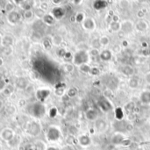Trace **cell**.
I'll return each instance as SVG.
<instances>
[{"label": "cell", "mask_w": 150, "mask_h": 150, "mask_svg": "<svg viewBox=\"0 0 150 150\" xmlns=\"http://www.w3.org/2000/svg\"><path fill=\"white\" fill-rule=\"evenodd\" d=\"M143 16H144V12H143V11H138V18H142Z\"/></svg>", "instance_id": "25"}, {"label": "cell", "mask_w": 150, "mask_h": 150, "mask_svg": "<svg viewBox=\"0 0 150 150\" xmlns=\"http://www.w3.org/2000/svg\"><path fill=\"white\" fill-rule=\"evenodd\" d=\"M110 26H111L112 30V31H115V32H117V31H119V30L120 29V24H119L118 22H113V21H112V22L111 23Z\"/></svg>", "instance_id": "16"}, {"label": "cell", "mask_w": 150, "mask_h": 150, "mask_svg": "<svg viewBox=\"0 0 150 150\" xmlns=\"http://www.w3.org/2000/svg\"><path fill=\"white\" fill-rule=\"evenodd\" d=\"M98 54V48H94L91 50V54L92 55H97Z\"/></svg>", "instance_id": "24"}, {"label": "cell", "mask_w": 150, "mask_h": 150, "mask_svg": "<svg viewBox=\"0 0 150 150\" xmlns=\"http://www.w3.org/2000/svg\"><path fill=\"white\" fill-rule=\"evenodd\" d=\"M80 69L84 73H90L91 70V68L87 64H83V65L80 66Z\"/></svg>", "instance_id": "17"}, {"label": "cell", "mask_w": 150, "mask_h": 150, "mask_svg": "<svg viewBox=\"0 0 150 150\" xmlns=\"http://www.w3.org/2000/svg\"><path fill=\"white\" fill-rule=\"evenodd\" d=\"M112 18H113V22H118V20H119V17H118L117 15H114Z\"/></svg>", "instance_id": "26"}, {"label": "cell", "mask_w": 150, "mask_h": 150, "mask_svg": "<svg viewBox=\"0 0 150 150\" xmlns=\"http://www.w3.org/2000/svg\"><path fill=\"white\" fill-rule=\"evenodd\" d=\"M124 140H125V138H124V136H123L121 134L116 133V134L112 136V144L120 145V144L122 143V142H123Z\"/></svg>", "instance_id": "5"}, {"label": "cell", "mask_w": 150, "mask_h": 150, "mask_svg": "<svg viewBox=\"0 0 150 150\" xmlns=\"http://www.w3.org/2000/svg\"><path fill=\"white\" fill-rule=\"evenodd\" d=\"M136 28L139 31H144L148 28V24L144 20H139L136 23Z\"/></svg>", "instance_id": "11"}, {"label": "cell", "mask_w": 150, "mask_h": 150, "mask_svg": "<svg viewBox=\"0 0 150 150\" xmlns=\"http://www.w3.org/2000/svg\"><path fill=\"white\" fill-rule=\"evenodd\" d=\"M141 101L144 104L150 103V91H144L141 94Z\"/></svg>", "instance_id": "8"}, {"label": "cell", "mask_w": 150, "mask_h": 150, "mask_svg": "<svg viewBox=\"0 0 150 150\" xmlns=\"http://www.w3.org/2000/svg\"><path fill=\"white\" fill-rule=\"evenodd\" d=\"M145 79H146L147 83L150 84V72H149V73H147V74H146V76H145Z\"/></svg>", "instance_id": "22"}, {"label": "cell", "mask_w": 150, "mask_h": 150, "mask_svg": "<svg viewBox=\"0 0 150 150\" xmlns=\"http://www.w3.org/2000/svg\"><path fill=\"white\" fill-rule=\"evenodd\" d=\"M122 72L127 76H133L134 74V69L131 66H124L122 69Z\"/></svg>", "instance_id": "10"}, {"label": "cell", "mask_w": 150, "mask_h": 150, "mask_svg": "<svg viewBox=\"0 0 150 150\" xmlns=\"http://www.w3.org/2000/svg\"><path fill=\"white\" fill-rule=\"evenodd\" d=\"M107 3L105 1H95L93 3V7L96 9V10H101V9H104L106 7V4Z\"/></svg>", "instance_id": "9"}, {"label": "cell", "mask_w": 150, "mask_h": 150, "mask_svg": "<svg viewBox=\"0 0 150 150\" xmlns=\"http://www.w3.org/2000/svg\"><path fill=\"white\" fill-rule=\"evenodd\" d=\"M99 45L100 46H107L109 44V38L107 36H102L100 39H99Z\"/></svg>", "instance_id": "13"}, {"label": "cell", "mask_w": 150, "mask_h": 150, "mask_svg": "<svg viewBox=\"0 0 150 150\" xmlns=\"http://www.w3.org/2000/svg\"><path fill=\"white\" fill-rule=\"evenodd\" d=\"M79 143L81 146L83 147H86V146H89L91 144V139L86 136V135H82L80 136L79 138Z\"/></svg>", "instance_id": "7"}, {"label": "cell", "mask_w": 150, "mask_h": 150, "mask_svg": "<svg viewBox=\"0 0 150 150\" xmlns=\"http://www.w3.org/2000/svg\"><path fill=\"white\" fill-rule=\"evenodd\" d=\"M127 129H129V130H132V129L134 128V127H133L132 125H128V126L127 127Z\"/></svg>", "instance_id": "27"}, {"label": "cell", "mask_w": 150, "mask_h": 150, "mask_svg": "<svg viewBox=\"0 0 150 150\" xmlns=\"http://www.w3.org/2000/svg\"><path fill=\"white\" fill-rule=\"evenodd\" d=\"M133 28H134V24L130 20H125L120 24V29L126 33H131L133 31Z\"/></svg>", "instance_id": "2"}, {"label": "cell", "mask_w": 150, "mask_h": 150, "mask_svg": "<svg viewBox=\"0 0 150 150\" xmlns=\"http://www.w3.org/2000/svg\"><path fill=\"white\" fill-rule=\"evenodd\" d=\"M48 150H56V149H54V148H50Z\"/></svg>", "instance_id": "29"}, {"label": "cell", "mask_w": 150, "mask_h": 150, "mask_svg": "<svg viewBox=\"0 0 150 150\" xmlns=\"http://www.w3.org/2000/svg\"><path fill=\"white\" fill-rule=\"evenodd\" d=\"M85 116H86L87 120H89L91 121H95L98 118V112L94 109H89V110H87Z\"/></svg>", "instance_id": "4"}, {"label": "cell", "mask_w": 150, "mask_h": 150, "mask_svg": "<svg viewBox=\"0 0 150 150\" xmlns=\"http://www.w3.org/2000/svg\"><path fill=\"white\" fill-rule=\"evenodd\" d=\"M88 60H89L88 54H87L86 51H83V50H82L80 52H77L74 56V62L76 65L81 66L83 64H86Z\"/></svg>", "instance_id": "1"}, {"label": "cell", "mask_w": 150, "mask_h": 150, "mask_svg": "<svg viewBox=\"0 0 150 150\" xmlns=\"http://www.w3.org/2000/svg\"><path fill=\"white\" fill-rule=\"evenodd\" d=\"M77 93V91L75 88H71L69 91V97H75Z\"/></svg>", "instance_id": "19"}, {"label": "cell", "mask_w": 150, "mask_h": 150, "mask_svg": "<svg viewBox=\"0 0 150 150\" xmlns=\"http://www.w3.org/2000/svg\"><path fill=\"white\" fill-rule=\"evenodd\" d=\"M98 69H96V68H94V69H91V74H93V75H97V74H98Z\"/></svg>", "instance_id": "23"}, {"label": "cell", "mask_w": 150, "mask_h": 150, "mask_svg": "<svg viewBox=\"0 0 150 150\" xmlns=\"http://www.w3.org/2000/svg\"><path fill=\"white\" fill-rule=\"evenodd\" d=\"M128 85H129V87L130 88H132V89H135L138 85H139V82H138V80L137 79H130L129 80V82H128Z\"/></svg>", "instance_id": "15"}, {"label": "cell", "mask_w": 150, "mask_h": 150, "mask_svg": "<svg viewBox=\"0 0 150 150\" xmlns=\"http://www.w3.org/2000/svg\"><path fill=\"white\" fill-rule=\"evenodd\" d=\"M83 13L77 14V16H76V21L77 22H81V21H83Z\"/></svg>", "instance_id": "20"}, {"label": "cell", "mask_w": 150, "mask_h": 150, "mask_svg": "<svg viewBox=\"0 0 150 150\" xmlns=\"http://www.w3.org/2000/svg\"><path fill=\"white\" fill-rule=\"evenodd\" d=\"M115 112H116V117H117L118 120H120L121 118H123V112H122L121 109L118 108V109L115 111Z\"/></svg>", "instance_id": "18"}, {"label": "cell", "mask_w": 150, "mask_h": 150, "mask_svg": "<svg viewBox=\"0 0 150 150\" xmlns=\"http://www.w3.org/2000/svg\"><path fill=\"white\" fill-rule=\"evenodd\" d=\"M129 144H130V141L129 140H127V139H125L122 142V143H121V145H123V146H128Z\"/></svg>", "instance_id": "21"}, {"label": "cell", "mask_w": 150, "mask_h": 150, "mask_svg": "<svg viewBox=\"0 0 150 150\" xmlns=\"http://www.w3.org/2000/svg\"><path fill=\"white\" fill-rule=\"evenodd\" d=\"M83 27L86 30L92 31L96 28V22L92 18H87L83 21Z\"/></svg>", "instance_id": "3"}, {"label": "cell", "mask_w": 150, "mask_h": 150, "mask_svg": "<svg viewBox=\"0 0 150 150\" xmlns=\"http://www.w3.org/2000/svg\"><path fill=\"white\" fill-rule=\"evenodd\" d=\"M98 105H99V106H100V108L102 109L103 112H108L110 110V108H111V107H109L108 104L106 102H104V101H100L98 103Z\"/></svg>", "instance_id": "14"}, {"label": "cell", "mask_w": 150, "mask_h": 150, "mask_svg": "<svg viewBox=\"0 0 150 150\" xmlns=\"http://www.w3.org/2000/svg\"><path fill=\"white\" fill-rule=\"evenodd\" d=\"M136 150H144V149L141 147V148H138V149H136Z\"/></svg>", "instance_id": "28"}, {"label": "cell", "mask_w": 150, "mask_h": 150, "mask_svg": "<svg viewBox=\"0 0 150 150\" xmlns=\"http://www.w3.org/2000/svg\"><path fill=\"white\" fill-rule=\"evenodd\" d=\"M96 127H97V128H98L100 132H102V131H104V130L106 128V123H105L103 120H101L97 121Z\"/></svg>", "instance_id": "12"}, {"label": "cell", "mask_w": 150, "mask_h": 150, "mask_svg": "<svg viewBox=\"0 0 150 150\" xmlns=\"http://www.w3.org/2000/svg\"><path fill=\"white\" fill-rule=\"evenodd\" d=\"M100 58L103 61H105V62L110 61L112 59V53H111V51L110 50H104V51H102L101 54H100Z\"/></svg>", "instance_id": "6"}]
</instances>
